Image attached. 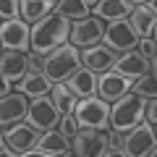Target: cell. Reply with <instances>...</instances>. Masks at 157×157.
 <instances>
[{
    "mask_svg": "<svg viewBox=\"0 0 157 157\" xmlns=\"http://www.w3.org/2000/svg\"><path fill=\"white\" fill-rule=\"evenodd\" d=\"M147 8H149V11L155 13V16H157V0H152V3H147Z\"/></svg>",
    "mask_w": 157,
    "mask_h": 157,
    "instance_id": "obj_34",
    "label": "cell"
},
{
    "mask_svg": "<svg viewBox=\"0 0 157 157\" xmlns=\"http://www.w3.org/2000/svg\"><path fill=\"white\" fill-rule=\"evenodd\" d=\"M89 8L94 11V18H105V21L115 24V21H128L131 11L136 8L139 0H86Z\"/></svg>",
    "mask_w": 157,
    "mask_h": 157,
    "instance_id": "obj_15",
    "label": "cell"
},
{
    "mask_svg": "<svg viewBox=\"0 0 157 157\" xmlns=\"http://www.w3.org/2000/svg\"><path fill=\"white\" fill-rule=\"evenodd\" d=\"M89 3H73V0H58V11L63 18H68L71 24H78L84 21V18H89Z\"/></svg>",
    "mask_w": 157,
    "mask_h": 157,
    "instance_id": "obj_24",
    "label": "cell"
},
{
    "mask_svg": "<svg viewBox=\"0 0 157 157\" xmlns=\"http://www.w3.org/2000/svg\"><path fill=\"white\" fill-rule=\"evenodd\" d=\"M29 105H32V100H29L26 94H21V92H13V94L3 97V100H0V123H3V128L26 123Z\"/></svg>",
    "mask_w": 157,
    "mask_h": 157,
    "instance_id": "obj_13",
    "label": "cell"
},
{
    "mask_svg": "<svg viewBox=\"0 0 157 157\" xmlns=\"http://www.w3.org/2000/svg\"><path fill=\"white\" fill-rule=\"evenodd\" d=\"M131 86H134L131 78L121 76V73H115V71H107V73H102V76H100L97 97L105 100L107 105H115L118 100H123L126 94H131Z\"/></svg>",
    "mask_w": 157,
    "mask_h": 157,
    "instance_id": "obj_14",
    "label": "cell"
},
{
    "mask_svg": "<svg viewBox=\"0 0 157 157\" xmlns=\"http://www.w3.org/2000/svg\"><path fill=\"white\" fill-rule=\"evenodd\" d=\"M18 157H63V155H50V152H42V149H32L26 155H18Z\"/></svg>",
    "mask_w": 157,
    "mask_h": 157,
    "instance_id": "obj_31",
    "label": "cell"
},
{
    "mask_svg": "<svg viewBox=\"0 0 157 157\" xmlns=\"http://www.w3.org/2000/svg\"><path fill=\"white\" fill-rule=\"evenodd\" d=\"M11 84H13V81L3 78V89H0V100H3V97H8V94H13V92H11Z\"/></svg>",
    "mask_w": 157,
    "mask_h": 157,
    "instance_id": "obj_32",
    "label": "cell"
},
{
    "mask_svg": "<svg viewBox=\"0 0 157 157\" xmlns=\"http://www.w3.org/2000/svg\"><path fill=\"white\" fill-rule=\"evenodd\" d=\"M149 157H157V147H155V149H152V152H149Z\"/></svg>",
    "mask_w": 157,
    "mask_h": 157,
    "instance_id": "obj_39",
    "label": "cell"
},
{
    "mask_svg": "<svg viewBox=\"0 0 157 157\" xmlns=\"http://www.w3.org/2000/svg\"><path fill=\"white\" fill-rule=\"evenodd\" d=\"M76 121L81 128H94V131H107L110 128V105L100 97L78 100L76 105Z\"/></svg>",
    "mask_w": 157,
    "mask_h": 157,
    "instance_id": "obj_4",
    "label": "cell"
},
{
    "mask_svg": "<svg viewBox=\"0 0 157 157\" xmlns=\"http://www.w3.org/2000/svg\"><path fill=\"white\" fill-rule=\"evenodd\" d=\"M78 68H84V63H81V50L73 47L71 42L63 45V47H58L50 55L39 58V71L45 73L52 84H66Z\"/></svg>",
    "mask_w": 157,
    "mask_h": 157,
    "instance_id": "obj_2",
    "label": "cell"
},
{
    "mask_svg": "<svg viewBox=\"0 0 157 157\" xmlns=\"http://www.w3.org/2000/svg\"><path fill=\"white\" fill-rule=\"evenodd\" d=\"M52 102H55V107L60 110V115H73L76 113V105H78V97L73 94L71 89H68L66 84H55L52 86Z\"/></svg>",
    "mask_w": 157,
    "mask_h": 157,
    "instance_id": "obj_23",
    "label": "cell"
},
{
    "mask_svg": "<svg viewBox=\"0 0 157 157\" xmlns=\"http://www.w3.org/2000/svg\"><path fill=\"white\" fill-rule=\"evenodd\" d=\"M63 157H81V155H76V152L71 149V152H66V155H63Z\"/></svg>",
    "mask_w": 157,
    "mask_h": 157,
    "instance_id": "obj_37",
    "label": "cell"
},
{
    "mask_svg": "<svg viewBox=\"0 0 157 157\" xmlns=\"http://www.w3.org/2000/svg\"><path fill=\"white\" fill-rule=\"evenodd\" d=\"M97 84H100V76H97V73H92L89 68H78V71L66 81V86L78 97V100L97 97Z\"/></svg>",
    "mask_w": 157,
    "mask_h": 157,
    "instance_id": "obj_19",
    "label": "cell"
},
{
    "mask_svg": "<svg viewBox=\"0 0 157 157\" xmlns=\"http://www.w3.org/2000/svg\"><path fill=\"white\" fill-rule=\"evenodd\" d=\"M71 29H73V24L68 18H63L60 13H52L45 21L34 24L32 26V50H29V55L39 60V58L55 52L58 47L68 45L71 42Z\"/></svg>",
    "mask_w": 157,
    "mask_h": 157,
    "instance_id": "obj_1",
    "label": "cell"
},
{
    "mask_svg": "<svg viewBox=\"0 0 157 157\" xmlns=\"http://www.w3.org/2000/svg\"><path fill=\"white\" fill-rule=\"evenodd\" d=\"M139 34L134 32L128 21H115L105 29V39H102V45L110 47L115 55H126V52H134L139 47Z\"/></svg>",
    "mask_w": 157,
    "mask_h": 157,
    "instance_id": "obj_6",
    "label": "cell"
},
{
    "mask_svg": "<svg viewBox=\"0 0 157 157\" xmlns=\"http://www.w3.org/2000/svg\"><path fill=\"white\" fill-rule=\"evenodd\" d=\"M128 24L134 26V32L139 34V39H152V32H155V26H157V16L147 8V3H136V8L131 11V16H128Z\"/></svg>",
    "mask_w": 157,
    "mask_h": 157,
    "instance_id": "obj_21",
    "label": "cell"
},
{
    "mask_svg": "<svg viewBox=\"0 0 157 157\" xmlns=\"http://www.w3.org/2000/svg\"><path fill=\"white\" fill-rule=\"evenodd\" d=\"M52 86H55V84H52V81L39 71V68H32L29 76L16 84V92L26 94L29 100H39V97H50V94H52Z\"/></svg>",
    "mask_w": 157,
    "mask_h": 157,
    "instance_id": "obj_18",
    "label": "cell"
},
{
    "mask_svg": "<svg viewBox=\"0 0 157 157\" xmlns=\"http://www.w3.org/2000/svg\"><path fill=\"white\" fill-rule=\"evenodd\" d=\"M131 94H139V97H144L147 102H149V100H157V76L147 73L144 78L134 81V86H131Z\"/></svg>",
    "mask_w": 157,
    "mask_h": 157,
    "instance_id": "obj_25",
    "label": "cell"
},
{
    "mask_svg": "<svg viewBox=\"0 0 157 157\" xmlns=\"http://www.w3.org/2000/svg\"><path fill=\"white\" fill-rule=\"evenodd\" d=\"M136 50H139V52H141V55H144V58H149V60H152V58L157 55V45H155V42H152V39H141V42H139V47H136Z\"/></svg>",
    "mask_w": 157,
    "mask_h": 157,
    "instance_id": "obj_28",
    "label": "cell"
},
{
    "mask_svg": "<svg viewBox=\"0 0 157 157\" xmlns=\"http://www.w3.org/2000/svg\"><path fill=\"white\" fill-rule=\"evenodd\" d=\"M144 121H147V100L139 94H126L123 100L110 105V131L128 134Z\"/></svg>",
    "mask_w": 157,
    "mask_h": 157,
    "instance_id": "obj_3",
    "label": "cell"
},
{
    "mask_svg": "<svg viewBox=\"0 0 157 157\" xmlns=\"http://www.w3.org/2000/svg\"><path fill=\"white\" fill-rule=\"evenodd\" d=\"M105 157H128V155H126V152H107Z\"/></svg>",
    "mask_w": 157,
    "mask_h": 157,
    "instance_id": "obj_35",
    "label": "cell"
},
{
    "mask_svg": "<svg viewBox=\"0 0 157 157\" xmlns=\"http://www.w3.org/2000/svg\"><path fill=\"white\" fill-rule=\"evenodd\" d=\"M34 66H37V58H32L29 52H3L0 55V76L13 84L24 81Z\"/></svg>",
    "mask_w": 157,
    "mask_h": 157,
    "instance_id": "obj_11",
    "label": "cell"
},
{
    "mask_svg": "<svg viewBox=\"0 0 157 157\" xmlns=\"http://www.w3.org/2000/svg\"><path fill=\"white\" fill-rule=\"evenodd\" d=\"M39 131L32 128L29 123H18V126H11V128H3V144L11 147L16 155H26V152L37 149L39 144Z\"/></svg>",
    "mask_w": 157,
    "mask_h": 157,
    "instance_id": "obj_12",
    "label": "cell"
},
{
    "mask_svg": "<svg viewBox=\"0 0 157 157\" xmlns=\"http://www.w3.org/2000/svg\"><path fill=\"white\" fill-rule=\"evenodd\" d=\"M105 29L107 26L100 21V18L89 16V18H84V21L73 24V29H71V45L78 47V50L97 47V45H102V39H105Z\"/></svg>",
    "mask_w": 157,
    "mask_h": 157,
    "instance_id": "obj_10",
    "label": "cell"
},
{
    "mask_svg": "<svg viewBox=\"0 0 157 157\" xmlns=\"http://www.w3.org/2000/svg\"><path fill=\"white\" fill-rule=\"evenodd\" d=\"M37 149H42V152H50V155H66V152H71L73 149V144L66 139V136L60 134V131H45V134L39 136V144H37Z\"/></svg>",
    "mask_w": 157,
    "mask_h": 157,
    "instance_id": "obj_22",
    "label": "cell"
},
{
    "mask_svg": "<svg viewBox=\"0 0 157 157\" xmlns=\"http://www.w3.org/2000/svg\"><path fill=\"white\" fill-rule=\"evenodd\" d=\"M18 16H21V3H18V0H3L0 18H3V21H16Z\"/></svg>",
    "mask_w": 157,
    "mask_h": 157,
    "instance_id": "obj_27",
    "label": "cell"
},
{
    "mask_svg": "<svg viewBox=\"0 0 157 157\" xmlns=\"http://www.w3.org/2000/svg\"><path fill=\"white\" fill-rule=\"evenodd\" d=\"M60 110L55 107L52 97H39V100H32L29 105V115H26V123L32 128H37L39 134H45V131H55L60 128Z\"/></svg>",
    "mask_w": 157,
    "mask_h": 157,
    "instance_id": "obj_5",
    "label": "cell"
},
{
    "mask_svg": "<svg viewBox=\"0 0 157 157\" xmlns=\"http://www.w3.org/2000/svg\"><path fill=\"white\" fill-rule=\"evenodd\" d=\"M110 152H123V134L110 131Z\"/></svg>",
    "mask_w": 157,
    "mask_h": 157,
    "instance_id": "obj_29",
    "label": "cell"
},
{
    "mask_svg": "<svg viewBox=\"0 0 157 157\" xmlns=\"http://www.w3.org/2000/svg\"><path fill=\"white\" fill-rule=\"evenodd\" d=\"M58 11V0H24L21 3V21H26L29 26L45 21L47 16Z\"/></svg>",
    "mask_w": 157,
    "mask_h": 157,
    "instance_id": "obj_20",
    "label": "cell"
},
{
    "mask_svg": "<svg viewBox=\"0 0 157 157\" xmlns=\"http://www.w3.org/2000/svg\"><path fill=\"white\" fill-rule=\"evenodd\" d=\"M157 147V128L152 123H141L134 131L123 134V152L128 157H149V152Z\"/></svg>",
    "mask_w": 157,
    "mask_h": 157,
    "instance_id": "obj_8",
    "label": "cell"
},
{
    "mask_svg": "<svg viewBox=\"0 0 157 157\" xmlns=\"http://www.w3.org/2000/svg\"><path fill=\"white\" fill-rule=\"evenodd\" d=\"M152 76H157V55L152 58Z\"/></svg>",
    "mask_w": 157,
    "mask_h": 157,
    "instance_id": "obj_36",
    "label": "cell"
},
{
    "mask_svg": "<svg viewBox=\"0 0 157 157\" xmlns=\"http://www.w3.org/2000/svg\"><path fill=\"white\" fill-rule=\"evenodd\" d=\"M113 71L121 73V76H126V78H131V81H139L147 73H152V60L144 58L139 50H134V52H126V55L118 58Z\"/></svg>",
    "mask_w": 157,
    "mask_h": 157,
    "instance_id": "obj_16",
    "label": "cell"
},
{
    "mask_svg": "<svg viewBox=\"0 0 157 157\" xmlns=\"http://www.w3.org/2000/svg\"><path fill=\"white\" fill-rule=\"evenodd\" d=\"M118 58H121V55H115V52H113L110 47H105V45H97V47H89V50H81V63H84V68H89V71L97 73V76L113 71Z\"/></svg>",
    "mask_w": 157,
    "mask_h": 157,
    "instance_id": "obj_17",
    "label": "cell"
},
{
    "mask_svg": "<svg viewBox=\"0 0 157 157\" xmlns=\"http://www.w3.org/2000/svg\"><path fill=\"white\" fill-rule=\"evenodd\" d=\"M147 123H152L157 128V100H149L147 102Z\"/></svg>",
    "mask_w": 157,
    "mask_h": 157,
    "instance_id": "obj_30",
    "label": "cell"
},
{
    "mask_svg": "<svg viewBox=\"0 0 157 157\" xmlns=\"http://www.w3.org/2000/svg\"><path fill=\"white\" fill-rule=\"evenodd\" d=\"M73 152L81 157H105L110 152V131L81 128L73 139Z\"/></svg>",
    "mask_w": 157,
    "mask_h": 157,
    "instance_id": "obj_9",
    "label": "cell"
},
{
    "mask_svg": "<svg viewBox=\"0 0 157 157\" xmlns=\"http://www.w3.org/2000/svg\"><path fill=\"white\" fill-rule=\"evenodd\" d=\"M60 131L63 136H66L68 141L73 144V139L78 136V131H81V126H78V121H76V115H63V121H60Z\"/></svg>",
    "mask_w": 157,
    "mask_h": 157,
    "instance_id": "obj_26",
    "label": "cell"
},
{
    "mask_svg": "<svg viewBox=\"0 0 157 157\" xmlns=\"http://www.w3.org/2000/svg\"><path fill=\"white\" fill-rule=\"evenodd\" d=\"M0 157H16V152H13L11 147H6V144H3V152H0Z\"/></svg>",
    "mask_w": 157,
    "mask_h": 157,
    "instance_id": "obj_33",
    "label": "cell"
},
{
    "mask_svg": "<svg viewBox=\"0 0 157 157\" xmlns=\"http://www.w3.org/2000/svg\"><path fill=\"white\" fill-rule=\"evenodd\" d=\"M152 42L157 45V26H155V32H152Z\"/></svg>",
    "mask_w": 157,
    "mask_h": 157,
    "instance_id": "obj_38",
    "label": "cell"
},
{
    "mask_svg": "<svg viewBox=\"0 0 157 157\" xmlns=\"http://www.w3.org/2000/svg\"><path fill=\"white\" fill-rule=\"evenodd\" d=\"M0 42H3V52H29L32 50V26L21 18L3 21Z\"/></svg>",
    "mask_w": 157,
    "mask_h": 157,
    "instance_id": "obj_7",
    "label": "cell"
}]
</instances>
